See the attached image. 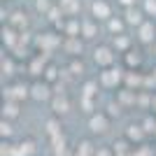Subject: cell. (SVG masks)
Returning <instances> with one entry per match:
<instances>
[{
  "label": "cell",
  "mask_w": 156,
  "mask_h": 156,
  "mask_svg": "<svg viewBox=\"0 0 156 156\" xmlns=\"http://www.w3.org/2000/svg\"><path fill=\"white\" fill-rule=\"evenodd\" d=\"M2 93H5V100H14V103H19L21 98L28 96V89H26V86H7Z\"/></svg>",
  "instance_id": "cell-1"
},
{
  "label": "cell",
  "mask_w": 156,
  "mask_h": 156,
  "mask_svg": "<svg viewBox=\"0 0 156 156\" xmlns=\"http://www.w3.org/2000/svg\"><path fill=\"white\" fill-rule=\"evenodd\" d=\"M107 126H110V121H107V117H105V114H93L91 121H89V128H91L93 133H105V130H107Z\"/></svg>",
  "instance_id": "cell-2"
},
{
  "label": "cell",
  "mask_w": 156,
  "mask_h": 156,
  "mask_svg": "<svg viewBox=\"0 0 156 156\" xmlns=\"http://www.w3.org/2000/svg\"><path fill=\"white\" fill-rule=\"evenodd\" d=\"M93 58H96V63H98V65H110L112 61H114V54H112L110 47H98V49H96V56H93Z\"/></svg>",
  "instance_id": "cell-3"
},
{
  "label": "cell",
  "mask_w": 156,
  "mask_h": 156,
  "mask_svg": "<svg viewBox=\"0 0 156 156\" xmlns=\"http://www.w3.org/2000/svg\"><path fill=\"white\" fill-rule=\"evenodd\" d=\"M142 137H144V128L142 126L130 124L128 128H126V140H128V142H140Z\"/></svg>",
  "instance_id": "cell-4"
},
{
  "label": "cell",
  "mask_w": 156,
  "mask_h": 156,
  "mask_svg": "<svg viewBox=\"0 0 156 156\" xmlns=\"http://www.w3.org/2000/svg\"><path fill=\"white\" fill-rule=\"evenodd\" d=\"M51 107H54L56 114H65V112L70 110V103H68V98H65L63 93H58V96L51 100Z\"/></svg>",
  "instance_id": "cell-5"
},
{
  "label": "cell",
  "mask_w": 156,
  "mask_h": 156,
  "mask_svg": "<svg viewBox=\"0 0 156 156\" xmlns=\"http://www.w3.org/2000/svg\"><path fill=\"white\" fill-rule=\"evenodd\" d=\"M33 151H35V142L33 140H23L21 144L14 147V156H30Z\"/></svg>",
  "instance_id": "cell-6"
},
{
  "label": "cell",
  "mask_w": 156,
  "mask_h": 156,
  "mask_svg": "<svg viewBox=\"0 0 156 156\" xmlns=\"http://www.w3.org/2000/svg\"><path fill=\"white\" fill-rule=\"evenodd\" d=\"M100 79H103L105 86H117L119 79H121V70H107V72H103Z\"/></svg>",
  "instance_id": "cell-7"
},
{
  "label": "cell",
  "mask_w": 156,
  "mask_h": 156,
  "mask_svg": "<svg viewBox=\"0 0 156 156\" xmlns=\"http://www.w3.org/2000/svg\"><path fill=\"white\" fill-rule=\"evenodd\" d=\"M2 117H5V119L19 117V103H14V100H5V105H2Z\"/></svg>",
  "instance_id": "cell-8"
},
{
  "label": "cell",
  "mask_w": 156,
  "mask_h": 156,
  "mask_svg": "<svg viewBox=\"0 0 156 156\" xmlns=\"http://www.w3.org/2000/svg\"><path fill=\"white\" fill-rule=\"evenodd\" d=\"M30 96L35 98V100H47V98H49V86L47 84H33Z\"/></svg>",
  "instance_id": "cell-9"
},
{
  "label": "cell",
  "mask_w": 156,
  "mask_h": 156,
  "mask_svg": "<svg viewBox=\"0 0 156 156\" xmlns=\"http://www.w3.org/2000/svg\"><path fill=\"white\" fill-rule=\"evenodd\" d=\"M91 9H93V14H96L98 19H107V16H110V7H107V2H103V0H96Z\"/></svg>",
  "instance_id": "cell-10"
},
{
  "label": "cell",
  "mask_w": 156,
  "mask_h": 156,
  "mask_svg": "<svg viewBox=\"0 0 156 156\" xmlns=\"http://www.w3.org/2000/svg\"><path fill=\"white\" fill-rule=\"evenodd\" d=\"M51 144H54V156H70V151L65 147V137H56V140H51Z\"/></svg>",
  "instance_id": "cell-11"
},
{
  "label": "cell",
  "mask_w": 156,
  "mask_h": 156,
  "mask_svg": "<svg viewBox=\"0 0 156 156\" xmlns=\"http://www.w3.org/2000/svg\"><path fill=\"white\" fill-rule=\"evenodd\" d=\"M91 154H96V149H93V144L89 142V140H84V142L77 144V149H75L72 156H91Z\"/></svg>",
  "instance_id": "cell-12"
},
{
  "label": "cell",
  "mask_w": 156,
  "mask_h": 156,
  "mask_svg": "<svg viewBox=\"0 0 156 156\" xmlns=\"http://www.w3.org/2000/svg\"><path fill=\"white\" fill-rule=\"evenodd\" d=\"M61 12L77 14L79 12V0H61Z\"/></svg>",
  "instance_id": "cell-13"
},
{
  "label": "cell",
  "mask_w": 156,
  "mask_h": 156,
  "mask_svg": "<svg viewBox=\"0 0 156 156\" xmlns=\"http://www.w3.org/2000/svg\"><path fill=\"white\" fill-rule=\"evenodd\" d=\"M126 21L133 23V26H142V14L137 12V9H133V7H128L126 9Z\"/></svg>",
  "instance_id": "cell-14"
},
{
  "label": "cell",
  "mask_w": 156,
  "mask_h": 156,
  "mask_svg": "<svg viewBox=\"0 0 156 156\" xmlns=\"http://www.w3.org/2000/svg\"><path fill=\"white\" fill-rule=\"evenodd\" d=\"M47 133H49V137H51V140L63 137V135H61V126H58V121H56V119H49V121H47Z\"/></svg>",
  "instance_id": "cell-15"
},
{
  "label": "cell",
  "mask_w": 156,
  "mask_h": 156,
  "mask_svg": "<svg viewBox=\"0 0 156 156\" xmlns=\"http://www.w3.org/2000/svg\"><path fill=\"white\" fill-rule=\"evenodd\" d=\"M140 40L142 42H151L154 40V26L151 23H142L140 26Z\"/></svg>",
  "instance_id": "cell-16"
},
{
  "label": "cell",
  "mask_w": 156,
  "mask_h": 156,
  "mask_svg": "<svg viewBox=\"0 0 156 156\" xmlns=\"http://www.w3.org/2000/svg\"><path fill=\"white\" fill-rule=\"evenodd\" d=\"M37 44L44 47V49H51V47L58 44V40H56V35H51V33H49V35H42V37L37 40Z\"/></svg>",
  "instance_id": "cell-17"
},
{
  "label": "cell",
  "mask_w": 156,
  "mask_h": 156,
  "mask_svg": "<svg viewBox=\"0 0 156 156\" xmlns=\"http://www.w3.org/2000/svg\"><path fill=\"white\" fill-rule=\"evenodd\" d=\"M12 26H16V28H26V26H28V19H26V14H21V12L12 14Z\"/></svg>",
  "instance_id": "cell-18"
},
{
  "label": "cell",
  "mask_w": 156,
  "mask_h": 156,
  "mask_svg": "<svg viewBox=\"0 0 156 156\" xmlns=\"http://www.w3.org/2000/svg\"><path fill=\"white\" fill-rule=\"evenodd\" d=\"M2 40H5L9 47H14L16 44V33H14L12 28H5V30H2Z\"/></svg>",
  "instance_id": "cell-19"
},
{
  "label": "cell",
  "mask_w": 156,
  "mask_h": 156,
  "mask_svg": "<svg viewBox=\"0 0 156 156\" xmlns=\"http://www.w3.org/2000/svg\"><path fill=\"white\" fill-rule=\"evenodd\" d=\"M65 49H68V51H72V54H79V51H82V44H79V40L70 37L68 42H65Z\"/></svg>",
  "instance_id": "cell-20"
},
{
  "label": "cell",
  "mask_w": 156,
  "mask_h": 156,
  "mask_svg": "<svg viewBox=\"0 0 156 156\" xmlns=\"http://www.w3.org/2000/svg\"><path fill=\"white\" fill-rule=\"evenodd\" d=\"M142 128H144V133H156V119L147 117V119H144V124H142Z\"/></svg>",
  "instance_id": "cell-21"
},
{
  "label": "cell",
  "mask_w": 156,
  "mask_h": 156,
  "mask_svg": "<svg viewBox=\"0 0 156 156\" xmlns=\"http://www.w3.org/2000/svg\"><path fill=\"white\" fill-rule=\"evenodd\" d=\"M0 135H2V137H9V135H12V124H9L7 119H2V124H0Z\"/></svg>",
  "instance_id": "cell-22"
},
{
  "label": "cell",
  "mask_w": 156,
  "mask_h": 156,
  "mask_svg": "<svg viewBox=\"0 0 156 156\" xmlns=\"http://www.w3.org/2000/svg\"><path fill=\"white\" fill-rule=\"evenodd\" d=\"M0 156H14V144L2 142L0 144Z\"/></svg>",
  "instance_id": "cell-23"
},
{
  "label": "cell",
  "mask_w": 156,
  "mask_h": 156,
  "mask_svg": "<svg viewBox=\"0 0 156 156\" xmlns=\"http://www.w3.org/2000/svg\"><path fill=\"white\" fill-rule=\"evenodd\" d=\"M42 72V58H35L30 63V75H40Z\"/></svg>",
  "instance_id": "cell-24"
},
{
  "label": "cell",
  "mask_w": 156,
  "mask_h": 156,
  "mask_svg": "<svg viewBox=\"0 0 156 156\" xmlns=\"http://www.w3.org/2000/svg\"><path fill=\"white\" fill-rule=\"evenodd\" d=\"M93 156H114V149H110V147H98Z\"/></svg>",
  "instance_id": "cell-25"
},
{
  "label": "cell",
  "mask_w": 156,
  "mask_h": 156,
  "mask_svg": "<svg viewBox=\"0 0 156 156\" xmlns=\"http://www.w3.org/2000/svg\"><path fill=\"white\" fill-rule=\"evenodd\" d=\"M77 30H79V23H77V21H70V23H68V35H70V37H75V35H77Z\"/></svg>",
  "instance_id": "cell-26"
},
{
  "label": "cell",
  "mask_w": 156,
  "mask_h": 156,
  "mask_svg": "<svg viewBox=\"0 0 156 156\" xmlns=\"http://www.w3.org/2000/svg\"><path fill=\"white\" fill-rule=\"evenodd\" d=\"M121 28H124V23H121L119 19H112V21H110V30H112V33H119Z\"/></svg>",
  "instance_id": "cell-27"
},
{
  "label": "cell",
  "mask_w": 156,
  "mask_h": 156,
  "mask_svg": "<svg viewBox=\"0 0 156 156\" xmlns=\"http://www.w3.org/2000/svg\"><path fill=\"white\" fill-rule=\"evenodd\" d=\"M96 35V26L93 23H84V37H93Z\"/></svg>",
  "instance_id": "cell-28"
},
{
  "label": "cell",
  "mask_w": 156,
  "mask_h": 156,
  "mask_svg": "<svg viewBox=\"0 0 156 156\" xmlns=\"http://www.w3.org/2000/svg\"><path fill=\"white\" fill-rule=\"evenodd\" d=\"M126 63H128V65H140V56H137V54H133V51H130L128 56H126Z\"/></svg>",
  "instance_id": "cell-29"
},
{
  "label": "cell",
  "mask_w": 156,
  "mask_h": 156,
  "mask_svg": "<svg viewBox=\"0 0 156 156\" xmlns=\"http://www.w3.org/2000/svg\"><path fill=\"white\" fill-rule=\"evenodd\" d=\"M93 93H96V84H93V82H89V84L84 86V98H91Z\"/></svg>",
  "instance_id": "cell-30"
},
{
  "label": "cell",
  "mask_w": 156,
  "mask_h": 156,
  "mask_svg": "<svg viewBox=\"0 0 156 156\" xmlns=\"http://www.w3.org/2000/svg\"><path fill=\"white\" fill-rule=\"evenodd\" d=\"M12 70H14V63L9 58L7 61H2V72H5V75H12Z\"/></svg>",
  "instance_id": "cell-31"
},
{
  "label": "cell",
  "mask_w": 156,
  "mask_h": 156,
  "mask_svg": "<svg viewBox=\"0 0 156 156\" xmlns=\"http://www.w3.org/2000/svg\"><path fill=\"white\" fill-rule=\"evenodd\" d=\"M126 82H128V86H137L142 79H140V75H128V77H126Z\"/></svg>",
  "instance_id": "cell-32"
},
{
  "label": "cell",
  "mask_w": 156,
  "mask_h": 156,
  "mask_svg": "<svg viewBox=\"0 0 156 156\" xmlns=\"http://www.w3.org/2000/svg\"><path fill=\"white\" fill-rule=\"evenodd\" d=\"M35 5H37L40 12H51V9H49V0H37Z\"/></svg>",
  "instance_id": "cell-33"
},
{
  "label": "cell",
  "mask_w": 156,
  "mask_h": 156,
  "mask_svg": "<svg viewBox=\"0 0 156 156\" xmlns=\"http://www.w3.org/2000/svg\"><path fill=\"white\" fill-rule=\"evenodd\" d=\"M121 103H135L133 93H130V91H124V93H121Z\"/></svg>",
  "instance_id": "cell-34"
},
{
  "label": "cell",
  "mask_w": 156,
  "mask_h": 156,
  "mask_svg": "<svg viewBox=\"0 0 156 156\" xmlns=\"http://www.w3.org/2000/svg\"><path fill=\"white\" fill-rule=\"evenodd\" d=\"M144 7H147V12H149V14H156V0H147Z\"/></svg>",
  "instance_id": "cell-35"
},
{
  "label": "cell",
  "mask_w": 156,
  "mask_h": 156,
  "mask_svg": "<svg viewBox=\"0 0 156 156\" xmlns=\"http://www.w3.org/2000/svg\"><path fill=\"white\" fill-rule=\"evenodd\" d=\"M114 44H117L119 49H126V47H128V40H126V37H117V40H114Z\"/></svg>",
  "instance_id": "cell-36"
},
{
  "label": "cell",
  "mask_w": 156,
  "mask_h": 156,
  "mask_svg": "<svg viewBox=\"0 0 156 156\" xmlns=\"http://www.w3.org/2000/svg\"><path fill=\"white\" fill-rule=\"evenodd\" d=\"M56 75H58V70L56 68H47V79L51 82V79H56Z\"/></svg>",
  "instance_id": "cell-37"
},
{
  "label": "cell",
  "mask_w": 156,
  "mask_h": 156,
  "mask_svg": "<svg viewBox=\"0 0 156 156\" xmlns=\"http://www.w3.org/2000/svg\"><path fill=\"white\" fill-rule=\"evenodd\" d=\"M82 105H84V112H91V107H93L91 98H84V100H82Z\"/></svg>",
  "instance_id": "cell-38"
},
{
  "label": "cell",
  "mask_w": 156,
  "mask_h": 156,
  "mask_svg": "<svg viewBox=\"0 0 156 156\" xmlns=\"http://www.w3.org/2000/svg\"><path fill=\"white\" fill-rule=\"evenodd\" d=\"M70 68H72V72H82V70H84V65H82V63H77V61H75V63H72Z\"/></svg>",
  "instance_id": "cell-39"
},
{
  "label": "cell",
  "mask_w": 156,
  "mask_h": 156,
  "mask_svg": "<svg viewBox=\"0 0 156 156\" xmlns=\"http://www.w3.org/2000/svg\"><path fill=\"white\" fill-rule=\"evenodd\" d=\"M49 19H51V21H56V19H58V9H56V7H54L51 12H49Z\"/></svg>",
  "instance_id": "cell-40"
},
{
  "label": "cell",
  "mask_w": 156,
  "mask_h": 156,
  "mask_svg": "<svg viewBox=\"0 0 156 156\" xmlns=\"http://www.w3.org/2000/svg\"><path fill=\"white\" fill-rule=\"evenodd\" d=\"M110 114H112V117H119V107H117V105H110Z\"/></svg>",
  "instance_id": "cell-41"
},
{
  "label": "cell",
  "mask_w": 156,
  "mask_h": 156,
  "mask_svg": "<svg viewBox=\"0 0 156 156\" xmlns=\"http://www.w3.org/2000/svg\"><path fill=\"white\" fill-rule=\"evenodd\" d=\"M119 2H124V5H128V7L133 5V0H119Z\"/></svg>",
  "instance_id": "cell-42"
},
{
  "label": "cell",
  "mask_w": 156,
  "mask_h": 156,
  "mask_svg": "<svg viewBox=\"0 0 156 156\" xmlns=\"http://www.w3.org/2000/svg\"><path fill=\"white\" fill-rule=\"evenodd\" d=\"M154 110H156V98H154Z\"/></svg>",
  "instance_id": "cell-43"
}]
</instances>
